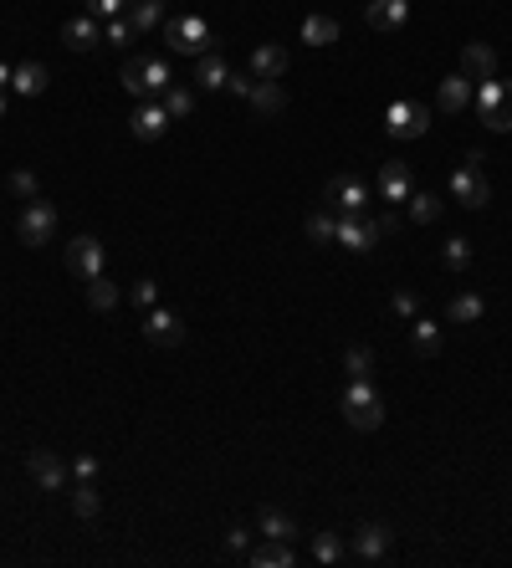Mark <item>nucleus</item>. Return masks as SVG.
<instances>
[{
	"label": "nucleus",
	"instance_id": "47",
	"mask_svg": "<svg viewBox=\"0 0 512 568\" xmlns=\"http://www.w3.org/2000/svg\"><path fill=\"white\" fill-rule=\"evenodd\" d=\"M11 72H16L11 62H0V93H6V87H11Z\"/></svg>",
	"mask_w": 512,
	"mask_h": 568
},
{
	"label": "nucleus",
	"instance_id": "42",
	"mask_svg": "<svg viewBox=\"0 0 512 568\" xmlns=\"http://www.w3.org/2000/svg\"><path fill=\"white\" fill-rule=\"evenodd\" d=\"M246 543H251V528L231 522V528H226V553H246Z\"/></svg>",
	"mask_w": 512,
	"mask_h": 568
},
{
	"label": "nucleus",
	"instance_id": "31",
	"mask_svg": "<svg viewBox=\"0 0 512 568\" xmlns=\"http://www.w3.org/2000/svg\"><path fill=\"white\" fill-rule=\"evenodd\" d=\"M118 297H123L118 282H108V277H93V282H88V308H93V313H113Z\"/></svg>",
	"mask_w": 512,
	"mask_h": 568
},
{
	"label": "nucleus",
	"instance_id": "36",
	"mask_svg": "<svg viewBox=\"0 0 512 568\" xmlns=\"http://www.w3.org/2000/svg\"><path fill=\"white\" fill-rule=\"evenodd\" d=\"M344 374H349V379H369V374H374V354H369L364 343H354L349 354H344Z\"/></svg>",
	"mask_w": 512,
	"mask_h": 568
},
{
	"label": "nucleus",
	"instance_id": "19",
	"mask_svg": "<svg viewBox=\"0 0 512 568\" xmlns=\"http://www.w3.org/2000/svg\"><path fill=\"white\" fill-rule=\"evenodd\" d=\"M62 41H67V52H93L103 41V21L98 16H77V21L62 26Z\"/></svg>",
	"mask_w": 512,
	"mask_h": 568
},
{
	"label": "nucleus",
	"instance_id": "23",
	"mask_svg": "<svg viewBox=\"0 0 512 568\" xmlns=\"http://www.w3.org/2000/svg\"><path fill=\"white\" fill-rule=\"evenodd\" d=\"M256 113H262V118H277L282 108H287V93H282V87L277 82H262V77H256L251 82V98H246Z\"/></svg>",
	"mask_w": 512,
	"mask_h": 568
},
{
	"label": "nucleus",
	"instance_id": "32",
	"mask_svg": "<svg viewBox=\"0 0 512 568\" xmlns=\"http://www.w3.org/2000/svg\"><path fill=\"white\" fill-rule=\"evenodd\" d=\"M441 210H446V205H441L436 195H410V200H405V215H410L415 226H431V221H441Z\"/></svg>",
	"mask_w": 512,
	"mask_h": 568
},
{
	"label": "nucleus",
	"instance_id": "17",
	"mask_svg": "<svg viewBox=\"0 0 512 568\" xmlns=\"http://www.w3.org/2000/svg\"><path fill=\"white\" fill-rule=\"evenodd\" d=\"M364 21H369L374 31H405V21H410V0H369Z\"/></svg>",
	"mask_w": 512,
	"mask_h": 568
},
{
	"label": "nucleus",
	"instance_id": "48",
	"mask_svg": "<svg viewBox=\"0 0 512 568\" xmlns=\"http://www.w3.org/2000/svg\"><path fill=\"white\" fill-rule=\"evenodd\" d=\"M0 118H6V98H0Z\"/></svg>",
	"mask_w": 512,
	"mask_h": 568
},
{
	"label": "nucleus",
	"instance_id": "21",
	"mask_svg": "<svg viewBox=\"0 0 512 568\" xmlns=\"http://www.w3.org/2000/svg\"><path fill=\"white\" fill-rule=\"evenodd\" d=\"M47 87H52V72L41 67V62H21L11 72V93H21V98H41Z\"/></svg>",
	"mask_w": 512,
	"mask_h": 568
},
{
	"label": "nucleus",
	"instance_id": "24",
	"mask_svg": "<svg viewBox=\"0 0 512 568\" xmlns=\"http://www.w3.org/2000/svg\"><path fill=\"white\" fill-rule=\"evenodd\" d=\"M123 16L134 21L139 36H144V31H159V26H164V0H128Z\"/></svg>",
	"mask_w": 512,
	"mask_h": 568
},
{
	"label": "nucleus",
	"instance_id": "30",
	"mask_svg": "<svg viewBox=\"0 0 512 568\" xmlns=\"http://www.w3.org/2000/svg\"><path fill=\"white\" fill-rule=\"evenodd\" d=\"M308 241H313V246H333V241H338V215H333L328 205H318V210L308 215Z\"/></svg>",
	"mask_w": 512,
	"mask_h": 568
},
{
	"label": "nucleus",
	"instance_id": "26",
	"mask_svg": "<svg viewBox=\"0 0 512 568\" xmlns=\"http://www.w3.org/2000/svg\"><path fill=\"white\" fill-rule=\"evenodd\" d=\"M410 348L420 359H436L441 354V328L431 318H410Z\"/></svg>",
	"mask_w": 512,
	"mask_h": 568
},
{
	"label": "nucleus",
	"instance_id": "46",
	"mask_svg": "<svg viewBox=\"0 0 512 568\" xmlns=\"http://www.w3.org/2000/svg\"><path fill=\"white\" fill-rule=\"evenodd\" d=\"M251 82H256V77H231L226 87H231V93H236V98H251Z\"/></svg>",
	"mask_w": 512,
	"mask_h": 568
},
{
	"label": "nucleus",
	"instance_id": "16",
	"mask_svg": "<svg viewBox=\"0 0 512 568\" xmlns=\"http://www.w3.org/2000/svg\"><path fill=\"white\" fill-rule=\"evenodd\" d=\"M461 72L472 82H492L497 77V52L487 47V41H466L461 47Z\"/></svg>",
	"mask_w": 512,
	"mask_h": 568
},
{
	"label": "nucleus",
	"instance_id": "9",
	"mask_svg": "<svg viewBox=\"0 0 512 568\" xmlns=\"http://www.w3.org/2000/svg\"><path fill=\"white\" fill-rule=\"evenodd\" d=\"M374 190H379V205H405V200L415 195L410 164H405V159H384V164H379V180H374Z\"/></svg>",
	"mask_w": 512,
	"mask_h": 568
},
{
	"label": "nucleus",
	"instance_id": "43",
	"mask_svg": "<svg viewBox=\"0 0 512 568\" xmlns=\"http://www.w3.org/2000/svg\"><path fill=\"white\" fill-rule=\"evenodd\" d=\"M134 302H139V308H154V302H159V282H154V277H144V282L134 287Z\"/></svg>",
	"mask_w": 512,
	"mask_h": 568
},
{
	"label": "nucleus",
	"instance_id": "22",
	"mask_svg": "<svg viewBox=\"0 0 512 568\" xmlns=\"http://www.w3.org/2000/svg\"><path fill=\"white\" fill-rule=\"evenodd\" d=\"M256 568H292L297 563V553H292V543H277V538H262L251 553H246Z\"/></svg>",
	"mask_w": 512,
	"mask_h": 568
},
{
	"label": "nucleus",
	"instance_id": "34",
	"mask_svg": "<svg viewBox=\"0 0 512 568\" xmlns=\"http://www.w3.org/2000/svg\"><path fill=\"white\" fill-rule=\"evenodd\" d=\"M159 103H164L169 123H175V118H190V113H195V93H190V87H169V93H164Z\"/></svg>",
	"mask_w": 512,
	"mask_h": 568
},
{
	"label": "nucleus",
	"instance_id": "25",
	"mask_svg": "<svg viewBox=\"0 0 512 568\" xmlns=\"http://www.w3.org/2000/svg\"><path fill=\"white\" fill-rule=\"evenodd\" d=\"M482 313H487V302H482L477 292H456V297H451V308H446V318H451L456 328H472V323H482Z\"/></svg>",
	"mask_w": 512,
	"mask_h": 568
},
{
	"label": "nucleus",
	"instance_id": "28",
	"mask_svg": "<svg viewBox=\"0 0 512 568\" xmlns=\"http://www.w3.org/2000/svg\"><path fill=\"white\" fill-rule=\"evenodd\" d=\"M256 533H262V538H277V543H292V538H297V522H292L287 512L267 507L262 517H256Z\"/></svg>",
	"mask_w": 512,
	"mask_h": 568
},
{
	"label": "nucleus",
	"instance_id": "35",
	"mask_svg": "<svg viewBox=\"0 0 512 568\" xmlns=\"http://www.w3.org/2000/svg\"><path fill=\"white\" fill-rule=\"evenodd\" d=\"M98 507H103V497L93 492V482H77V487H72V512H77L82 522L98 517Z\"/></svg>",
	"mask_w": 512,
	"mask_h": 568
},
{
	"label": "nucleus",
	"instance_id": "6",
	"mask_svg": "<svg viewBox=\"0 0 512 568\" xmlns=\"http://www.w3.org/2000/svg\"><path fill=\"white\" fill-rule=\"evenodd\" d=\"M52 231H57V210H52V200H41V195L26 200L21 215H16V236H21V246H47Z\"/></svg>",
	"mask_w": 512,
	"mask_h": 568
},
{
	"label": "nucleus",
	"instance_id": "37",
	"mask_svg": "<svg viewBox=\"0 0 512 568\" xmlns=\"http://www.w3.org/2000/svg\"><path fill=\"white\" fill-rule=\"evenodd\" d=\"M441 261H446V267H451V272H461V267H466V261H472V241H466V236H456V241H446V251H441Z\"/></svg>",
	"mask_w": 512,
	"mask_h": 568
},
{
	"label": "nucleus",
	"instance_id": "3",
	"mask_svg": "<svg viewBox=\"0 0 512 568\" xmlns=\"http://www.w3.org/2000/svg\"><path fill=\"white\" fill-rule=\"evenodd\" d=\"M338 410H344V420L354 430H379L384 425V400H379V389L369 379H349L344 395H338Z\"/></svg>",
	"mask_w": 512,
	"mask_h": 568
},
{
	"label": "nucleus",
	"instance_id": "27",
	"mask_svg": "<svg viewBox=\"0 0 512 568\" xmlns=\"http://www.w3.org/2000/svg\"><path fill=\"white\" fill-rule=\"evenodd\" d=\"M338 36H344L338 16H308V21H303V41H308V47H333Z\"/></svg>",
	"mask_w": 512,
	"mask_h": 568
},
{
	"label": "nucleus",
	"instance_id": "2",
	"mask_svg": "<svg viewBox=\"0 0 512 568\" xmlns=\"http://www.w3.org/2000/svg\"><path fill=\"white\" fill-rule=\"evenodd\" d=\"M164 41L175 47V57H205L216 52V31H210L205 16H164Z\"/></svg>",
	"mask_w": 512,
	"mask_h": 568
},
{
	"label": "nucleus",
	"instance_id": "5",
	"mask_svg": "<svg viewBox=\"0 0 512 568\" xmlns=\"http://www.w3.org/2000/svg\"><path fill=\"white\" fill-rule=\"evenodd\" d=\"M482 164H487V154H482V149H472L461 169H451V195H456L466 210H482V205H492V180L482 174Z\"/></svg>",
	"mask_w": 512,
	"mask_h": 568
},
{
	"label": "nucleus",
	"instance_id": "40",
	"mask_svg": "<svg viewBox=\"0 0 512 568\" xmlns=\"http://www.w3.org/2000/svg\"><path fill=\"white\" fill-rule=\"evenodd\" d=\"M11 195L36 200V174H31V169H16V174H11Z\"/></svg>",
	"mask_w": 512,
	"mask_h": 568
},
{
	"label": "nucleus",
	"instance_id": "38",
	"mask_svg": "<svg viewBox=\"0 0 512 568\" xmlns=\"http://www.w3.org/2000/svg\"><path fill=\"white\" fill-rule=\"evenodd\" d=\"M103 36L113 41V47H128V41H134L139 31H134V21H128V16H113V21L103 26Z\"/></svg>",
	"mask_w": 512,
	"mask_h": 568
},
{
	"label": "nucleus",
	"instance_id": "11",
	"mask_svg": "<svg viewBox=\"0 0 512 568\" xmlns=\"http://www.w3.org/2000/svg\"><path fill=\"white\" fill-rule=\"evenodd\" d=\"M67 272L82 277V282L103 277V241H98V236H77V241L67 246Z\"/></svg>",
	"mask_w": 512,
	"mask_h": 568
},
{
	"label": "nucleus",
	"instance_id": "44",
	"mask_svg": "<svg viewBox=\"0 0 512 568\" xmlns=\"http://www.w3.org/2000/svg\"><path fill=\"white\" fill-rule=\"evenodd\" d=\"M374 226H379V236H395V231H400V215H390V210H379V215H374Z\"/></svg>",
	"mask_w": 512,
	"mask_h": 568
},
{
	"label": "nucleus",
	"instance_id": "13",
	"mask_svg": "<svg viewBox=\"0 0 512 568\" xmlns=\"http://www.w3.org/2000/svg\"><path fill=\"white\" fill-rule=\"evenodd\" d=\"M128 128H134V139H139V144H154V139H164V128H169V113H164V103H159V98H144V103L134 108V118H128Z\"/></svg>",
	"mask_w": 512,
	"mask_h": 568
},
{
	"label": "nucleus",
	"instance_id": "41",
	"mask_svg": "<svg viewBox=\"0 0 512 568\" xmlns=\"http://www.w3.org/2000/svg\"><path fill=\"white\" fill-rule=\"evenodd\" d=\"M123 6H128V0H88V16L113 21V16H123Z\"/></svg>",
	"mask_w": 512,
	"mask_h": 568
},
{
	"label": "nucleus",
	"instance_id": "12",
	"mask_svg": "<svg viewBox=\"0 0 512 568\" xmlns=\"http://www.w3.org/2000/svg\"><path fill=\"white\" fill-rule=\"evenodd\" d=\"M144 338H149L154 348H180V343H185V323H180V313L149 308V318H144Z\"/></svg>",
	"mask_w": 512,
	"mask_h": 568
},
{
	"label": "nucleus",
	"instance_id": "15",
	"mask_svg": "<svg viewBox=\"0 0 512 568\" xmlns=\"http://www.w3.org/2000/svg\"><path fill=\"white\" fill-rule=\"evenodd\" d=\"M359 563H379L384 553H390V528L384 522H364V528L354 533V548H349Z\"/></svg>",
	"mask_w": 512,
	"mask_h": 568
},
{
	"label": "nucleus",
	"instance_id": "14",
	"mask_svg": "<svg viewBox=\"0 0 512 568\" xmlns=\"http://www.w3.org/2000/svg\"><path fill=\"white\" fill-rule=\"evenodd\" d=\"M26 466H31V482H36L41 492H62V487H67V466H62L57 451H31Z\"/></svg>",
	"mask_w": 512,
	"mask_h": 568
},
{
	"label": "nucleus",
	"instance_id": "39",
	"mask_svg": "<svg viewBox=\"0 0 512 568\" xmlns=\"http://www.w3.org/2000/svg\"><path fill=\"white\" fill-rule=\"evenodd\" d=\"M72 476H77V482H98V456L82 451V456L72 461Z\"/></svg>",
	"mask_w": 512,
	"mask_h": 568
},
{
	"label": "nucleus",
	"instance_id": "20",
	"mask_svg": "<svg viewBox=\"0 0 512 568\" xmlns=\"http://www.w3.org/2000/svg\"><path fill=\"white\" fill-rule=\"evenodd\" d=\"M287 47H277V41H267V47H256L251 52V77H262V82H277L287 72Z\"/></svg>",
	"mask_w": 512,
	"mask_h": 568
},
{
	"label": "nucleus",
	"instance_id": "7",
	"mask_svg": "<svg viewBox=\"0 0 512 568\" xmlns=\"http://www.w3.org/2000/svg\"><path fill=\"white\" fill-rule=\"evenodd\" d=\"M323 205L333 210V215H369V205H374V190L364 185V180H328L323 185Z\"/></svg>",
	"mask_w": 512,
	"mask_h": 568
},
{
	"label": "nucleus",
	"instance_id": "29",
	"mask_svg": "<svg viewBox=\"0 0 512 568\" xmlns=\"http://www.w3.org/2000/svg\"><path fill=\"white\" fill-rule=\"evenodd\" d=\"M195 82H200V87H226V82H231V67L221 62V52L195 57Z\"/></svg>",
	"mask_w": 512,
	"mask_h": 568
},
{
	"label": "nucleus",
	"instance_id": "45",
	"mask_svg": "<svg viewBox=\"0 0 512 568\" xmlns=\"http://www.w3.org/2000/svg\"><path fill=\"white\" fill-rule=\"evenodd\" d=\"M395 313L400 318H415V292H395Z\"/></svg>",
	"mask_w": 512,
	"mask_h": 568
},
{
	"label": "nucleus",
	"instance_id": "33",
	"mask_svg": "<svg viewBox=\"0 0 512 568\" xmlns=\"http://www.w3.org/2000/svg\"><path fill=\"white\" fill-rule=\"evenodd\" d=\"M344 558H349V548L338 533H313V563H344Z\"/></svg>",
	"mask_w": 512,
	"mask_h": 568
},
{
	"label": "nucleus",
	"instance_id": "10",
	"mask_svg": "<svg viewBox=\"0 0 512 568\" xmlns=\"http://www.w3.org/2000/svg\"><path fill=\"white\" fill-rule=\"evenodd\" d=\"M333 246H344L354 256L374 251L379 246V226H374V215H338V241Z\"/></svg>",
	"mask_w": 512,
	"mask_h": 568
},
{
	"label": "nucleus",
	"instance_id": "4",
	"mask_svg": "<svg viewBox=\"0 0 512 568\" xmlns=\"http://www.w3.org/2000/svg\"><path fill=\"white\" fill-rule=\"evenodd\" d=\"M472 103H477V118H482V128H492V134H507V128H512V82H507V77L477 82Z\"/></svg>",
	"mask_w": 512,
	"mask_h": 568
},
{
	"label": "nucleus",
	"instance_id": "18",
	"mask_svg": "<svg viewBox=\"0 0 512 568\" xmlns=\"http://www.w3.org/2000/svg\"><path fill=\"white\" fill-rule=\"evenodd\" d=\"M436 108H441V113H466V108H472V77H466V72H451V77L436 87Z\"/></svg>",
	"mask_w": 512,
	"mask_h": 568
},
{
	"label": "nucleus",
	"instance_id": "1",
	"mask_svg": "<svg viewBox=\"0 0 512 568\" xmlns=\"http://www.w3.org/2000/svg\"><path fill=\"white\" fill-rule=\"evenodd\" d=\"M118 82H123L128 98L144 103V98H164L169 87H175V72H169L164 57H128L123 72H118Z\"/></svg>",
	"mask_w": 512,
	"mask_h": 568
},
{
	"label": "nucleus",
	"instance_id": "8",
	"mask_svg": "<svg viewBox=\"0 0 512 568\" xmlns=\"http://www.w3.org/2000/svg\"><path fill=\"white\" fill-rule=\"evenodd\" d=\"M425 128H431V108L415 103V98H400V103H390V113H384V134L390 139H420Z\"/></svg>",
	"mask_w": 512,
	"mask_h": 568
}]
</instances>
